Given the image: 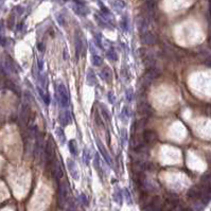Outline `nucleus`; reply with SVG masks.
Masks as SVG:
<instances>
[{
    "mask_svg": "<svg viewBox=\"0 0 211 211\" xmlns=\"http://www.w3.org/2000/svg\"><path fill=\"white\" fill-rule=\"evenodd\" d=\"M81 201H82V203L84 204V205H88V201H87L86 196L83 195V194L81 195Z\"/></svg>",
    "mask_w": 211,
    "mask_h": 211,
    "instance_id": "4",
    "label": "nucleus"
},
{
    "mask_svg": "<svg viewBox=\"0 0 211 211\" xmlns=\"http://www.w3.org/2000/svg\"><path fill=\"white\" fill-rule=\"evenodd\" d=\"M112 4H114L115 8H117V9H123L125 8V5H126L123 0H116V1L112 2Z\"/></svg>",
    "mask_w": 211,
    "mask_h": 211,
    "instance_id": "1",
    "label": "nucleus"
},
{
    "mask_svg": "<svg viewBox=\"0 0 211 211\" xmlns=\"http://www.w3.org/2000/svg\"><path fill=\"white\" fill-rule=\"evenodd\" d=\"M92 64H94V66H100V65H102L101 57L98 55H94V57H92Z\"/></svg>",
    "mask_w": 211,
    "mask_h": 211,
    "instance_id": "2",
    "label": "nucleus"
},
{
    "mask_svg": "<svg viewBox=\"0 0 211 211\" xmlns=\"http://www.w3.org/2000/svg\"><path fill=\"white\" fill-rule=\"evenodd\" d=\"M75 142H74L73 140H72V141H70V142H69V150H70V152H71V154L72 155H75Z\"/></svg>",
    "mask_w": 211,
    "mask_h": 211,
    "instance_id": "3",
    "label": "nucleus"
}]
</instances>
